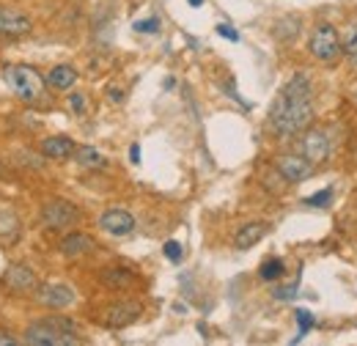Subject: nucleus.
<instances>
[{
    "label": "nucleus",
    "instance_id": "1",
    "mask_svg": "<svg viewBox=\"0 0 357 346\" xmlns=\"http://www.w3.org/2000/svg\"><path fill=\"white\" fill-rule=\"evenodd\" d=\"M269 124L275 135L280 137H291L308 130L313 124V99H311V83L308 77L297 75L294 80H289L286 88L280 91V96L275 99L272 110H269Z\"/></svg>",
    "mask_w": 357,
    "mask_h": 346
},
{
    "label": "nucleus",
    "instance_id": "2",
    "mask_svg": "<svg viewBox=\"0 0 357 346\" xmlns=\"http://www.w3.org/2000/svg\"><path fill=\"white\" fill-rule=\"evenodd\" d=\"M25 344L31 346H75L80 344L75 324L63 316H50L42 322H33L25 330Z\"/></svg>",
    "mask_w": 357,
    "mask_h": 346
},
{
    "label": "nucleus",
    "instance_id": "3",
    "mask_svg": "<svg viewBox=\"0 0 357 346\" xmlns=\"http://www.w3.org/2000/svg\"><path fill=\"white\" fill-rule=\"evenodd\" d=\"M3 80H6L8 91L22 102H36L45 93V77L33 66H25V63L6 66L3 69Z\"/></svg>",
    "mask_w": 357,
    "mask_h": 346
},
{
    "label": "nucleus",
    "instance_id": "4",
    "mask_svg": "<svg viewBox=\"0 0 357 346\" xmlns=\"http://www.w3.org/2000/svg\"><path fill=\"white\" fill-rule=\"evenodd\" d=\"M308 50H311L313 58H316L319 63H324V66H335L338 58L344 55L341 39H338V33H335V28H333L330 22H319V25L313 28Z\"/></svg>",
    "mask_w": 357,
    "mask_h": 346
},
{
    "label": "nucleus",
    "instance_id": "5",
    "mask_svg": "<svg viewBox=\"0 0 357 346\" xmlns=\"http://www.w3.org/2000/svg\"><path fill=\"white\" fill-rule=\"evenodd\" d=\"M300 135L303 137L297 140V149H300V154L305 160H311L313 165H319V163H324L330 157V135H327V130L308 127V130H303Z\"/></svg>",
    "mask_w": 357,
    "mask_h": 346
},
{
    "label": "nucleus",
    "instance_id": "6",
    "mask_svg": "<svg viewBox=\"0 0 357 346\" xmlns=\"http://www.w3.org/2000/svg\"><path fill=\"white\" fill-rule=\"evenodd\" d=\"M77 217H80L77 206L69 204V201H63V198H50L45 206H42V223H45L50 231L69 228Z\"/></svg>",
    "mask_w": 357,
    "mask_h": 346
},
{
    "label": "nucleus",
    "instance_id": "7",
    "mask_svg": "<svg viewBox=\"0 0 357 346\" xmlns=\"http://www.w3.org/2000/svg\"><path fill=\"white\" fill-rule=\"evenodd\" d=\"M3 283L11 294H33L39 289V278L31 266L25 264H8L6 275H3Z\"/></svg>",
    "mask_w": 357,
    "mask_h": 346
},
{
    "label": "nucleus",
    "instance_id": "8",
    "mask_svg": "<svg viewBox=\"0 0 357 346\" xmlns=\"http://www.w3.org/2000/svg\"><path fill=\"white\" fill-rule=\"evenodd\" d=\"M31 28H33V22L25 11H20L14 6H0V36H8V39L25 36V33H31Z\"/></svg>",
    "mask_w": 357,
    "mask_h": 346
},
{
    "label": "nucleus",
    "instance_id": "9",
    "mask_svg": "<svg viewBox=\"0 0 357 346\" xmlns=\"http://www.w3.org/2000/svg\"><path fill=\"white\" fill-rule=\"evenodd\" d=\"M275 168H278V173H280L289 184H300V181H305L313 173V163L305 160L303 154H283V157H278Z\"/></svg>",
    "mask_w": 357,
    "mask_h": 346
},
{
    "label": "nucleus",
    "instance_id": "10",
    "mask_svg": "<svg viewBox=\"0 0 357 346\" xmlns=\"http://www.w3.org/2000/svg\"><path fill=\"white\" fill-rule=\"evenodd\" d=\"M36 297L45 308H52V310H61V308H69L75 303V292L66 286V283H47V286H39L36 289Z\"/></svg>",
    "mask_w": 357,
    "mask_h": 346
},
{
    "label": "nucleus",
    "instance_id": "11",
    "mask_svg": "<svg viewBox=\"0 0 357 346\" xmlns=\"http://www.w3.org/2000/svg\"><path fill=\"white\" fill-rule=\"evenodd\" d=\"M99 228L110 236H127L135 231V217L127 209H107L99 217Z\"/></svg>",
    "mask_w": 357,
    "mask_h": 346
},
{
    "label": "nucleus",
    "instance_id": "12",
    "mask_svg": "<svg viewBox=\"0 0 357 346\" xmlns=\"http://www.w3.org/2000/svg\"><path fill=\"white\" fill-rule=\"evenodd\" d=\"M137 316H140V305L137 303H116V305H107V308H105L102 322H105L107 327L119 330V327L132 324Z\"/></svg>",
    "mask_w": 357,
    "mask_h": 346
},
{
    "label": "nucleus",
    "instance_id": "13",
    "mask_svg": "<svg viewBox=\"0 0 357 346\" xmlns=\"http://www.w3.org/2000/svg\"><path fill=\"white\" fill-rule=\"evenodd\" d=\"M75 143L69 140V137H63V135H55V137H45L42 140V154H45L47 160H69V157H75Z\"/></svg>",
    "mask_w": 357,
    "mask_h": 346
},
{
    "label": "nucleus",
    "instance_id": "14",
    "mask_svg": "<svg viewBox=\"0 0 357 346\" xmlns=\"http://www.w3.org/2000/svg\"><path fill=\"white\" fill-rule=\"evenodd\" d=\"M96 248V242L91 239L89 234H69V236H63V242H61V253L66 256V259H80V256H86Z\"/></svg>",
    "mask_w": 357,
    "mask_h": 346
},
{
    "label": "nucleus",
    "instance_id": "15",
    "mask_svg": "<svg viewBox=\"0 0 357 346\" xmlns=\"http://www.w3.org/2000/svg\"><path fill=\"white\" fill-rule=\"evenodd\" d=\"M269 225L267 223H248V225H242L239 231H236V248L239 250H248V248H253V245H259L264 236H267Z\"/></svg>",
    "mask_w": 357,
    "mask_h": 346
},
{
    "label": "nucleus",
    "instance_id": "16",
    "mask_svg": "<svg viewBox=\"0 0 357 346\" xmlns=\"http://www.w3.org/2000/svg\"><path fill=\"white\" fill-rule=\"evenodd\" d=\"M45 83L50 88L66 91V88H72L75 83H77V69H75V66H69V63H61V66H55V69L47 75Z\"/></svg>",
    "mask_w": 357,
    "mask_h": 346
},
{
    "label": "nucleus",
    "instance_id": "17",
    "mask_svg": "<svg viewBox=\"0 0 357 346\" xmlns=\"http://www.w3.org/2000/svg\"><path fill=\"white\" fill-rule=\"evenodd\" d=\"M75 157H77V163H80L83 168H91V171H99V168L107 165L105 154L96 151L93 146H77V149H75Z\"/></svg>",
    "mask_w": 357,
    "mask_h": 346
},
{
    "label": "nucleus",
    "instance_id": "18",
    "mask_svg": "<svg viewBox=\"0 0 357 346\" xmlns=\"http://www.w3.org/2000/svg\"><path fill=\"white\" fill-rule=\"evenodd\" d=\"M102 280L110 286V289H127L130 283H132L135 278H132V272H127V269H107L105 275H102Z\"/></svg>",
    "mask_w": 357,
    "mask_h": 346
},
{
    "label": "nucleus",
    "instance_id": "19",
    "mask_svg": "<svg viewBox=\"0 0 357 346\" xmlns=\"http://www.w3.org/2000/svg\"><path fill=\"white\" fill-rule=\"evenodd\" d=\"M283 261L280 259H267L261 264V269H259V275H261V280H280L283 278Z\"/></svg>",
    "mask_w": 357,
    "mask_h": 346
},
{
    "label": "nucleus",
    "instance_id": "20",
    "mask_svg": "<svg viewBox=\"0 0 357 346\" xmlns=\"http://www.w3.org/2000/svg\"><path fill=\"white\" fill-rule=\"evenodd\" d=\"M341 50L347 52V58L357 63V25H349L347 33H344V42H341Z\"/></svg>",
    "mask_w": 357,
    "mask_h": 346
},
{
    "label": "nucleus",
    "instance_id": "21",
    "mask_svg": "<svg viewBox=\"0 0 357 346\" xmlns=\"http://www.w3.org/2000/svg\"><path fill=\"white\" fill-rule=\"evenodd\" d=\"M297 327H300V336L294 338V344H300L303 341V336H308L313 327V313L311 310H305V308H300L297 310Z\"/></svg>",
    "mask_w": 357,
    "mask_h": 346
},
{
    "label": "nucleus",
    "instance_id": "22",
    "mask_svg": "<svg viewBox=\"0 0 357 346\" xmlns=\"http://www.w3.org/2000/svg\"><path fill=\"white\" fill-rule=\"evenodd\" d=\"M330 201H333V187H327V190H319L316 195H311V198H305V204H308V206H316V209L327 206Z\"/></svg>",
    "mask_w": 357,
    "mask_h": 346
},
{
    "label": "nucleus",
    "instance_id": "23",
    "mask_svg": "<svg viewBox=\"0 0 357 346\" xmlns=\"http://www.w3.org/2000/svg\"><path fill=\"white\" fill-rule=\"evenodd\" d=\"M135 31H137V33H157V31H160V20H157V17L137 20V22H135Z\"/></svg>",
    "mask_w": 357,
    "mask_h": 346
},
{
    "label": "nucleus",
    "instance_id": "24",
    "mask_svg": "<svg viewBox=\"0 0 357 346\" xmlns=\"http://www.w3.org/2000/svg\"><path fill=\"white\" fill-rule=\"evenodd\" d=\"M162 250H165V259H168V261H174V264H178V261H181V245H178V242H174V239H168Z\"/></svg>",
    "mask_w": 357,
    "mask_h": 346
},
{
    "label": "nucleus",
    "instance_id": "25",
    "mask_svg": "<svg viewBox=\"0 0 357 346\" xmlns=\"http://www.w3.org/2000/svg\"><path fill=\"white\" fill-rule=\"evenodd\" d=\"M69 107H72L75 113H86V96H83V93H72V96H69Z\"/></svg>",
    "mask_w": 357,
    "mask_h": 346
},
{
    "label": "nucleus",
    "instance_id": "26",
    "mask_svg": "<svg viewBox=\"0 0 357 346\" xmlns=\"http://www.w3.org/2000/svg\"><path fill=\"white\" fill-rule=\"evenodd\" d=\"M291 297H297V283L283 286V289H278V292H275V300H291Z\"/></svg>",
    "mask_w": 357,
    "mask_h": 346
},
{
    "label": "nucleus",
    "instance_id": "27",
    "mask_svg": "<svg viewBox=\"0 0 357 346\" xmlns=\"http://www.w3.org/2000/svg\"><path fill=\"white\" fill-rule=\"evenodd\" d=\"M218 33H220L223 39H228V42H239V33H236L231 25H218Z\"/></svg>",
    "mask_w": 357,
    "mask_h": 346
},
{
    "label": "nucleus",
    "instance_id": "28",
    "mask_svg": "<svg viewBox=\"0 0 357 346\" xmlns=\"http://www.w3.org/2000/svg\"><path fill=\"white\" fill-rule=\"evenodd\" d=\"M14 344H17V338H11L8 333H3V330H0V346H14Z\"/></svg>",
    "mask_w": 357,
    "mask_h": 346
},
{
    "label": "nucleus",
    "instance_id": "29",
    "mask_svg": "<svg viewBox=\"0 0 357 346\" xmlns=\"http://www.w3.org/2000/svg\"><path fill=\"white\" fill-rule=\"evenodd\" d=\"M130 160H132L135 165L140 163V146H137V143H132V149H130Z\"/></svg>",
    "mask_w": 357,
    "mask_h": 346
},
{
    "label": "nucleus",
    "instance_id": "30",
    "mask_svg": "<svg viewBox=\"0 0 357 346\" xmlns=\"http://www.w3.org/2000/svg\"><path fill=\"white\" fill-rule=\"evenodd\" d=\"M110 99H113V102H121L124 96H121V91H116V88H113V91H110Z\"/></svg>",
    "mask_w": 357,
    "mask_h": 346
},
{
    "label": "nucleus",
    "instance_id": "31",
    "mask_svg": "<svg viewBox=\"0 0 357 346\" xmlns=\"http://www.w3.org/2000/svg\"><path fill=\"white\" fill-rule=\"evenodd\" d=\"M187 3H190L192 8H198V6H204V0H187Z\"/></svg>",
    "mask_w": 357,
    "mask_h": 346
},
{
    "label": "nucleus",
    "instance_id": "32",
    "mask_svg": "<svg viewBox=\"0 0 357 346\" xmlns=\"http://www.w3.org/2000/svg\"><path fill=\"white\" fill-rule=\"evenodd\" d=\"M352 99H355V105H357V88H352Z\"/></svg>",
    "mask_w": 357,
    "mask_h": 346
}]
</instances>
